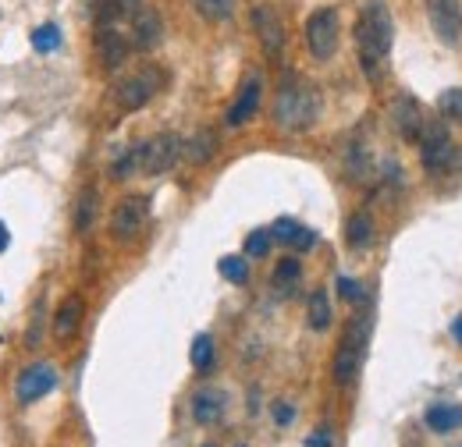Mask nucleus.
<instances>
[{
  "mask_svg": "<svg viewBox=\"0 0 462 447\" xmlns=\"http://www.w3.org/2000/svg\"><path fill=\"white\" fill-rule=\"evenodd\" d=\"M97 57H100V64L107 71H115L128 60V40L117 32L115 25H100L97 29Z\"/></svg>",
  "mask_w": 462,
  "mask_h": 447,
  "instance_id": "ddd939ff",
  "label": "nucleus"
},
{
  "mask_svg": "<svg viewBox=\"0 0 462 447\" xmlns=\"http://www.w3.org/2000/svg\"><path fill=\"white\" fill-rule=\"evenodd\" d=\"M203 447H214V444H203Z\"/></svg>",
  "mask_w": 462,
  "mask_h": 447,
  "instance_id": "ea45409f",
  "label": "nucleus"
},
{
  "mask_svg": "<svg viewBox=\"0 0 462 447\" xmlns=\"http://www.w3.org/2000/svg\"><path fill=\"white\" fill-rule=\"evenodd\" d=\"M299 274H302V267H299V260H282L278 267H274V287L278 291H289V287H295V280H299Z\"/></svg>",
  "mask_w": 462,
  "mask_h": 447,
  "instance_id": "393cba45",
  "label": "nucleus"
},
{
  "mask_svg": "<svg viewBox=\"0 0 462 447\" xmlns=\"http://www.w3.org/2000/svg\"><path fill=\"white\" fill-rule=\"evenodd\" d=\"M346 242L348 249H366L374 242V221L370 214H352L346 224Z\"/></svg>",
  "mask_w": 462,
  "mask_h": 447,
  "instance_id": "aec40b11",
  "label": "nucleus"
},
{
  "mask_svg": "<svg viewBox=\"0 0 462 447\" xmlns=\"http://www.w3.org/2000/svg\"><path fill=\"white\" fill-rule=\"evenodd\" d=\"M238 447H245V444H238Z\"/></svg>",
  "mask_w": 462,
  "mask_h": 447,
  "instance_id": "a19ab883",
  "label": "nucleus"
},
{
  "mask_svg": "<svg viewBox=\"0 0 462 447\" xmlns=\"http://www.w3.org/2000/svg\"><path fill=\"white\" fill-rule=\"evenodd\" d=\"M135 170H143V146H132L125 157H117L111 174H115V178H132Z\"/></svg>",
  "mask_w": 462,
  "mask_h": 447,
  "instance_id": "a878e982",
  "label": "nucleus"
},
{
  "mask_svg": "<svg viewBox=\"0 0 462 447\" xmlns=\"http://www.w3.org/2000/svg\"><path fill=\"white\" fill-rule=\"evenodd\" d=\"M253 29H256V40H260V47L267 54L271 57L282 54V47H285V25H282V18H278V11L271 4H256L253 7Z\"/></svg>",
  "mask_w": 462,
  "mask_h": 447,
  "instance_id": "9d476101",
  "label": "nucleus"
},
{
  "mask_svg": "<svg viewBox=\"0 0 462 447\" xmlns=\"http://www.w3.org/2000/svg\"><path fill=\"white\" fill-rule=\"evenodd\" d=\"M146 221H150V199L146 196H125L111 214V231H115V238L128 242L146 227Z\"/></svg>",
  "mask_w": 462,
  "mask_h": 447,
  "instance_id": "423d86ee",
  "label": "nucleus"
},
{
  "mask_svg": "<svg viewBox=\"0 0 462 447\" xmlns=\"http://www.w3.org/2000/svg\"><path fill=\"white\" fill-rule=\"evenodd\" d=\"M161 36H164L161 14H157L153 7L135 4V7H132V43H135L139 50H153V47L161 43Z\"/></svg>",
  "mask_w": 462,
  "mask_h": 447,
  "instance_id": "f8f14e48",
  "label": "nucleus"
},
{
  "mask_svg": "<svg viewBox=\"0 0 462 447\" xmlns=\"http://www.w3.org/2000/svg\"><path fill=\"white\" fill-rule=\"evenodd\" d=\"M192 7L207 18V22H228L235 11V0H192Z\"/></svg>",
  "mask_w": 462,
  "mask_h": 447,
  "instance_id": "b1692460",
  "label": "nucleus"
},
{
  "mask_svg": "<svg viewBox=\"0 0 462 447\" xmlns=\"http://www.w3.org/2000/svg\"><path fill=\"white\" fill-rule=\"evenodd\" d=\"M217 270H221V278L231 280V284H242V280L249 278V263L238 260V256H225V260L217 263Z\"/></svg>",
  "mask_w": 462,
  "mask_h": 447,
  "instance_id": "cd10ccee",
  "label": "nucleus"
},
{
  "mask_svg": "<svg viewBox=\"0 0 462 447\" xmlns=\"http://www.w3.org/2000/svg\"><path fill=\"white\" fill-rule=\"evenodd\" d=\"M392 36H395V22L384 7V0H370L366 11L356 22V47H359V64L363 71L374 78L377 64L384 60V54L392 50Z\"/></svg>",
  "mask_w": 462,
  "mask_h": 447,
  "instance_id": "f257e3e1",
  "label": "nucleus"
},
{
  "mask_svg": "<svg viewBox=\"0 0 462 447\" xmlns=\"http://www.w3.org/2000/svg\"><path fill=\"white\" fill-rule=\"evenodd\" d=\"M121 11H125L121 0H100V4H97V22H100V25H115V18Z\"/></svg>",
  "mask_w": 462,
  "mask_h": 447,
  "instance_id": "7c9ffc66",
  "label": "nucleus"
},
{
  "mask_svg": "<svg viewBox=\"0 0 462 447\" xmlns=\"http://www.w3.org/2000/svg\"><path fill=\"white\" fill-rule=\"evenodd\" d=\"M189 359H192V366H196L199 373H207V369L214 366V337H210V334H196L192 348H189Z\"/></svg>",
  "mask_w": 462,
  "mask_h": 447,
  "instance_id": "5701e85b",
  "label": "nucleus"
},
{
  "mask_svg": "<svg viewBox=\"0 0 462 447\" xmlns=\"http://www.w3.org/2000/svg\"><path fill=\"white\" fill-rule=\"evenodd\" d=\"M157 89H161V71H135V75H128L125 82H117L115 89V100L117 107L125 114L139 111V107H146L153 96H157Z\"/></svg>",
  "mask_w": 462,
  "mask_h": 447,
  "instance_id": "20e7f679",
  "label": "nucleus"
},
{
  "mask_svg": "<svg viewBox=\"0 0 462 447\" xmlns=\"http://www.w3.org/2000/svg\"><path fill=\"white\" fill-rule=\"evenodd\" d=\"M221 415H225V391L203 388V391L192 394V419H196L199 426H210V423H217Z\"/></svg>",
  "mask_w": 462,
  "mask_h": 447,
  "instance_id": "dca6fc26",
  "label": "nucleus"
},
{
  "mask_svg": "<svg viewBox=\"0 0 462 447\" xmlns=\"http://www.w3.org/2000/svg\"><path fill=\"white\" fill-rule=\"evenodd\" d=\"M181 157V139L164 132L153 135L150 142H143V174H164L174 168V160Z\"/></svg>",
  "mask_w": 462,
  "mask_h": 447,
  "instance_id": "6e6552de",
  "label": "nucleus"
},
{
  "mask_svg": "<svg viewBox=\"0 0 462 447\" xmlns=\"http://www.w3.org/2000/svg\"><path fill=\"white\" fill-rule=\"evenodd\" d=\"M392 117H395V124H399V132H402L409 142H420V132H423V124H427V117H423V111H420V104L416 100H399L395 104V111H392Z\"/></svg>",
  "mask_w": 462,
  "mask_h": 447,
  "instance_id": "f3484780",
  "label": "nucleus"
},
{
  "mask_svg": "<svg viewBox=\"0 0 462 447\" xmlns=\"http://www.w3.org/2000/svg\"><path fill=\"white\" fill-rule=\"evenodd\" d=\"M313 242H317V234H313L310 227H299V231H295V238H291V245H295V249H302V252H306V249H313Z\"/></svg>",
  "mask_w": 462,
  "mask_h": 447,
  "instance_id": "72a5a7b5",
  "label": "nucleus"
},
{
  "mask_svg": "<svg viewBox=\"0 0 462 447\" xmlns=\"http://www.w3.org/2000/svg\"><path fill=\"white\" fill-rule=\"evenodd\" d=\"M306 47L317 60H328L338 50V11L335 7H320L306 18Z\"/></svg>",
  "mask_w": 462,
  "mask_h": 447,
  "instance_id": "7ed1b4c3",
  "label": "nucleus"
},
{
  "mask_svg": "<svg viewBox=\"0 0 462 447\" xmlns=\"http://www.w3.org/2000/svg\"><path fill=\"white\" fill-rule=\"evenodd\" d=\"M267 249H271V234L267 231H253L245 238V256H267Z\"/></svg>",
  "mask_w": 462,
  "mask_h": 447,
  "instance_id": "c756f323",
  "label": "nucleus"
},
{
  "mask_svg": "<svg viewBox=\"0 0 462 447\" xmlns=\"http://www.w3.org/2000/svg\"><path fill=\"white\" fill-rule=\"evenodd\" d=\"M359 359H363V324L356 320V324L348 327L342 348L335 351V362H331L335 384H342V388H346V384L356 380V373H359Z\"/></svg>",
  "mask_w": 462,
  "mask_h": 447,
  "instance_id": "0eeeda50",
  "label": "nucleus"
},
{
  "mask_svg": "<svg viewBox=\"0 0 462 447\" xmlns=\"http://www.w3.org/2000/svg\"><path fill=\"white\" fill-rule=\"evenodd\" d=\"M54 388H58V369H54L51 362H36V366H29V369L18 377V384H14V391H18V401H22V405H32V401L47 397Z\"/></svg>",
  "mask_w": 462,
  "mask_h": 447,
  "instance_id": "1a4fd4ad",
  "label": "nucleus"
},
{
  "mask_svg": "<svg viewBox=\"0 0 462 447\" xmlns=\"http://www.w3.org/2000/svg\"><path fill=\"white\" fill-rule=\"evenodd\" d=\"M448 170H462V146L452 150V160H448Z\"/></svg>",
  "mask_w": 462,
  "mask_h": 447,
  "instance_id": "e433bc0d",
  "label": "nucleus"
},
{
  "mask_svg": "<svg viewBox=\"0 0 462 447\" xmlns=\"http://www.w3.org/2000/svg\"><path fill=\"white\" fill-rule=\"evenodd\" d=\"M260 96H263V82L253 75V78H245L242 82V89H238V96H235V104L228 107V121L231 128H238V124H245L253 114H256V107H260Z\"/></svg>",
  "mask_w": 462,
  "mask_h": 447,
  "instance_id": "4468645a",
  "label": "nucleus"
},
{
  "mask_svg": "<svg viewBox=\"0 0 462 447\" xmlns=\"http://www.w3.org/2000/svg\"><path fill=\"white\" fill-rule=\"evenodd\" d=\"M338 295H342V298H348V302H359V298H363L359 284H356L352 278H338Z\"/></svg>",
  "mask_w": 462,
  "mask_h": 447,
  "instance_id": "473e14b6",
  "label": "nucleus"
},
{
  "mask_svg": "<svg viewBox=\"0 0 462 447\" xmlns=\"http://www.w3.org/2000/svg\"><path fill=\"white\" fill-rule=\"evenodd\" d=\"M7 242H11V234H7V227H4V224H0V252H4V249H7Z\"/></svg>",
  "mask_w": 462,
  "mask_h": 447,
  "instance_id": "4c0bfd02",
  "label": "nucleus"
},
{
  "mask_svg": "<svg viewBox=\"0 0 462 447\" xmlns=\"http://www.w3.org/2000/svg\"><path fill=\"white\" fill-rule=\"evenodd\" d=\"M452 139H448V128L438 124V121H427L423 132H420V157H423V168L427 170H448L452 160Z\"/></svg>",
  "mask_w": 462,
  "mask_h": 447,
  "instance_id": "39448f33",
  "label": "nucleus"
},
{
  "mask_svg": "<svg viewBox=\"0 0 462 447\" xmlns=\"http://www.w3.org/2000/svg\"><path fill=\"white\" fill-rule=\"evenodd\" d=\"M97 203H100V192L93 185H86L79 192V203H75V231L86 234L93 227V217H97Z\"/></svg>",
  "mask_w": 462,
  "mask_h": 447,
  "instance_id": "6ab92c4d",
  "label": "nucleus"
},
{
  "mask_svg": "<svg viewBox=\"0 0 462 447\" xmlns=\"http://www.w3.org/2000/svg\"><path fill=\"white\" fill-rule=\"evenodd\" d=\"M32 47H36L40 54L58 50V47H60V29H58V25H40V29L32 32Z\"/></svg>",
  "mask_w": 462,
  "mask_h": 447,
  "instance_id": "bb28decb",
  "label": "nucleus"
},
{
  "mask_svg": "<svg viewBox=\"0 0 462 447\" xmlns=\"http://www.w3.org/2000/svg\"><path fill=\"white\" fill-rule=\"evenodd\" d=\"M82 316H86L82 295H68L58 306V313H54V337L58 341H71V337L79 334V327H82Z\"/></svg>",
  "mask_w": 462,
  "mask_h": 447,
  "instance_id": "2eb2a0df",
  "label": "nucleus"
},
{
  "mask_svg": "<svg viewBox=\"0 0 462 447\" xmlns=\"http://www.w3.org/2000/svg\"><path fill=\"white\" fill-rule=\"evenodd\" d=\"M427 14H430V25L438 32L441 43H456L462 32V7L459 0H427Z\"/></svg>",
  "mask_w": 462,
  "mask_h": 447,
  "instance_id": "9b49d317",
  "label": "nucleus"
},
{
  "mask_svg": "<svg viewBox=\"0 0 462 447\" xmlns=\"http://www.w3.org/2000/svg\"><path fill=\"white\" fill-rule=\"evenodd\" d=\"M320 114V93L299 75H285L278 100H274V121L285 132H306Z\"/></svg>",
  "mask_w": 462,
  "mask_h": 447,
  "instance_id": "f03ea898",
  "label": "nucleus"
},
{
  "mask_svg": "<svg viewBox=\"0 0 462 447\" xmlns=\"http://www.w3.org/2000/svg\"><path fill=\"white\" fill-rule=\"evenodd\" d=\"M295 231H299V224L289 221V217H282V221L274 224V231H271V238H278V242H291V238H295Z\"/></svg>",
  "mask_w": 462,
  "mask_h": 447,
  "instance_id": "2f4dec72",
  "label": "nucleus"
},
{
  "mask_svg": "<svg viewBox=\"0 0 462 447\" xmlns=\"http://www.w3.org/2000/svg\"><path fill=\"white\" fill-rule=\"evenodd\" d=\"M438 107H441V114H445V117H452V121H459V124H462V86H456V89H445V93L438 96Z\"/></svg>",
  "mask_w": 462,
  "mask_h": 447,
  "instance_id": "c85d7f7f",
  "label": "nucleus"
},
{
  "mask_svg": "<svg viewBox=\"0 0 462 447\" xmlns=\"http://www.w3.org/2000/svg\"><path fill=\"white\" fill-rule=\"evenodd\" d=\"M291 419H295V408L285 405V401H278V405H274V423H278V426H289Z\"/></svg>",
  "mask_w": 462,
  "mask_h": 447,
  "instance_id": "f704fd0d",
  "label": "nucleus"
},
{
  "mask_svg": "<svg viewBox=\"0 0 462 447\" xmlns=\"http://www.w3.org/2000/svg\"><path fill=\"white\" fill-rule=\"evenodd\" d=\"M306 444H310V447H328V444H331V437H328V430H320V433H313Z\"/></svg>",
  "mask_w": 462,
  "mask_h": 447,
  "instance_id": "c9c22d12",
  "label": "nucleus"
},
{
  "mask_svg": "<svg viewBox=\"0 0 462 447\" xmlns=\"http://www.w3.org/2000/svg\"><path fill=\"white\" fill-rule=\"evenodd\" d=\"M181 153H185L189 164H207V160L217 153V135H214L210 128H203V132H196L189 142H181Z\"/></svg>",
  "mask_w": 462,
  "mask_h": 447,
  "instance_id": "a211bd4d",
  "label": "nucleus"
},
{
  "mask_svg": "<svg viewBox=\"0 0 462 447\" xmlns=\"http://www.w3.org/2000/svg\"><path fill=\"white\" fill-rule=\"evenodd\" d=\"M427 426H430L434 433L459 430V426H462V408H456V405H434V408L427 412Z\"/></svg>",
  "mask_w": 462,
  "mask_h": 447,
  "instance_id": "412c9836",
  "label": "nucleus"
},
{
  "mask_svg": "<svg viewBox=\"0 0 462 447\" xmlns=\"http://www.w3.org/2000/svg\"><path fill=\"white\" fill-rule=\"evenodd\" d=\"M452 334H456V337H459V341H462V316H459V320H456V327H452Z\"/></svg>",
  "mask_w": 462,
  "mask_h": 447,
  "instance_id": "58836bf2",
  "label": "nucleus"
},
{
  "mask_svg": "<svg viewBox=\"0 0 462 447\" xmlns=\"http://www.w3.org/2000/svg\"><path fill=\"white\" fill-rule=\"evenodd\" d=\"M306 316H310V327H313V331H324V327L331 324V302H328V291H324V287H317V291L310 295Z\"/></svg>",
  "mask_w": 462,
  "mask_h": 447,
  "instance_id": "4be33fe9",
  "label": "nucleus"
}]
</instances>
